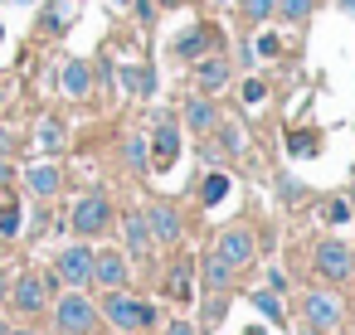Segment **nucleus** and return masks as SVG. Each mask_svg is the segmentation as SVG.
Returning <instances> with one entry per match:
<instances>
[{
	"instance_id": "nucleus-1",
	"label": "nucleus",
	"mask_w": 355,
	"mask_h": 335,
	"mask_svg": "<svg viewBox=\"0 0 355 335\" xmlns=\"http://www.w3.org/2000/svg\"><path fill=\"white\" fill-rule=\"evenodd\" d=\"M103 316L117 325V330H141V325H151L156 320V311L146 306V301H132V296H122V287L107 296V306H103Z\"/></svg>"
},
{
	"instance_id": "nucleus-2",
	"label": "nucleus",
	"mask_w": 355,
	"mask_h": 335,
	"mask_svg": "<svg viewBox=\"0 0 355 335\" xmlns=\"http://www.w3.org/2000/svg\"><path fill=\"white\" fill-rule=\"evenodd\" d=\"M54 320H59V330H64V335H88V330H93V320H98V306H93L88 296L69 291V296L54 306Z\"/></svg>"
},
{
	"instance_id": "nucleus-3",
	"label": "nucleus",
	"mask_w": 355,
	"mask_h": 335,
	"mask_svg": "<svg viewBox=\"0 0 355 335\" xmlns=\"http://www.w3.org/2000/svg\"><path fill=\"white\" fill-rule=\"evenodd\" d=\"M107 219H112V204H107V194H98V190L73 204V233H103Z\"/></svg>"
},
{
	"instance_id": "nucleus-4",
	"label": "nucleus",
	"mask_w": 355,
	"mask_h": 335,
	"mask_svg": "<svg viewBox=\"0 0 355 335\" xmlns=\"http://www.w3.org/2000/svg\"><path fill=\"white\" fill-rule=\"evenodd\" d=\"M316 272H321V277H331V282H345V277L355 272V253H350L345 243L326 238V243L316 248Z\"/></svg>"
},
{
	"instance_id": "nucleus-5",
	"label": "nucleus",
	"mask_w": 355,
	"mask_h": 335,
	"mask_svg": "<svg viewBox=\"0 0 355 335\" xmlns=\"http://www.w3.org/2000/svg\"><path fill=\"white\" fill-rule=\"evenodd\" d=\"M146 156H151L156 170H171V165L180 161V127H175V122H156V136H151Z\"/></svg>"
},
{
	"instance_id": "nucleus-6",
	"label": "nucleus",
	"mask_w": 355,
	"mask_h": 335,
	"mask_svg": "<svg viewBox=\"0 0 355 335\" xmlns=\"http://www.w3.org/2000/svg\"><path fill=\"white\" fill-rule=\"evenodd\" d=\"M54 277H59V282H69V287H83V282L93 277V253H88V243H73V248H64V253H59V267H54Z\"/></svg>"
},
{
	"instance_id": "nucleus-7",
	"label": "nucleus",
	"mask_w": 355,
	"mask_h": 335,
	"mask_svg": "<svg viewBox=\"0 0 355 335\" xmlns=\"http://www.w3.org/2000/svg\"><path fill=\"white\" fill-rule=\"evenodd\" d=\"M219 257H224L229 267H248V262H253V233L239 228V224L224 228V233H219Z\"/></svg>"
},
{
	"instance_id": "nucleus-8",
	"label": "nucleus",
	"mask_w": 355,
	"mask_h": 335,
	"mask_svg": "<svg viewBox=\"0 0 355 335\" xmlns=\"http://www.w3.org/2000/svg\"><path fill=\"white\" fill-rule=\"evenodd\" d=\"M44 306H49L44 277H40V272H25V277L15 282V311H25V316H44Z\"/></svg>"
},
{
	"instance_id": "nucleus-9",
	"label": "nucleus",
	"mask_w": 355,
	"mask_h": 335,
	"mask_svg": "<svg viewBox=\"0 0 355 335\" xmlns=\"http://www.w3.org/2000/svg\"><path fill=\"white\" fill-rule=\"evenodd\" d=\"M93 277H98L103 287H112V291H117V287L127 282V257H122L117 248H107V253H93Z\"/></svg>"
},
{
	"instance_id": "nucleus-10",
	"label": "nucleus",
	"mask_w": 355,
	"mask_h": 335,
	"mask_svg": "<svg viewBox=\"0 0 355 335\" xmlns=\"http://www.w3.org/2000/svg\"><path fill=\"white\" fill-rule=\"evenodd\" d=\"M146 228H151V238L175 243V238H180V214H175L171 204H151V209H146Z\"/></svg>"
},
{
	"instance_id": "nucleus-11",
	"label": "nucleus",
	"mask_w": 355,
	"mask_h": 335,
	"mask_svg": "<svg viewBox=\"0 0 355 335\" xmlns=\"http://www.w3.org/2000/svg\"><path fill=\"white\" fill-rule=\"evenodd\" d=\"M306 320H311L316 330H331V325L340 320V301H336V296L311 291V296H306Z\"/></svg>"
},
{
	"instance_id": "nucleus-12",
	"label": "nucleus",
	"mask_w": 355,
	"mask_h": 335,
	"mask_svg": "<svg viewBox=\"0 0 355 335\" xmlns=\"http://www.w3.org/2000/svg\"><path fill=\"white\" fill-rule=\"evenodd\" d=\"M122 233H127V253H132V257H146V253H151L146 214H127V219H122Z\"/></svg>"
},
{
	"instance_id": "nucleus-13",
	"label": "nucleus",
	"mask_w": 355,
	"mask_h": 335,
	"mask_svg": "<svg viewBox=\"0 0 355 335\" xmlns=\"http://www.w3.org/2000/svg\"><path fill=\"white\" fill-rule=\"evenodd\" d=\"M195 83H200L205 93H219V88L229 83V64H224V59H200V69H195Z\"/></svg>"
},
{
	"instance_id": "nucleus-14",
	"label": "nucleus",
	"mask_w": 355,
	"mask_h": 335,
	"mask_svg": "<svg viewBox=\"0 0 355 335\" xmlns=\"http://www.w3.org/2000/svg\"><path fill=\"white\" fill-rule=\"evenodd\" d=\"M88 88H93V69H88L83 59L64 64V93H69V98H88Z\"/></svg>"
},
{
	"instance_id": "nucleus-15",
	"label": "nucleus",
	"mask_w": 355,
	"mask_h": 335,
	"mask_svg": "<svg viewBox=\"0 0 355 335\" xmlns=\"http://www.w3.org/2000/svg\"><path fill=\"white\" fill-rule=\"evenodd\" d=\"M185 122H190L195 132H219V112H214V102H205V98H190V102H185Z\"/></svg>"
},
{
	"instance_id": "nucleus-16",
	"label": "nucleus",
	"mask_w": 355,
	"mask_h": 335,
	"mask_svg": "<svg viewBox=\"0 0 355 335\" xmlns=\"http://www.w3.org/2000/svg\"><path fill=\"white\" fill-rule=\"evenodd\" d=\"M229 282H234V267H229V262H224L219 253H209V257H205V287H214V291H224Z\"/></svg>"
},
{
	"instance_id": "nucleus-17",
	"label": "nucleus",
	"mask_w": 355,
	"mask_h": 335,
	"mask_svg": "<svg viewBox=\"0 0 355 335\" xmlns=\"http://www.w3.org/2000/svg\"><path fill=\"white\" fill-rule=\"evenodd\" d=\"M117 78H122V88H127V93H141V98H151V93H156V78H151V69H122Z\"/></svg>"
},
{
	"instance_id": "nucleus-18",
	"label": "nucleus",
	"mask_w": 355,
	"mask_h": 335,
	"mask_svg": "<svg viewBox=\"0 0 355 335\" xmlns=\"http://www.w3.org/2000/svg\"><path fill=\"white\" fill-rule=\"evenodd\" d=\"M30 190L49 199V194L59 190V170H54V165H30Z\"/></svg>"
},
{
	"instance_id": "nucleus-19",
	"label": "nucleus",
	"mask_w": 355,
	"mask_h": 335,
	"mask_svg": "<svg viewBox=\"0 0 355 335\" xmlns=\"http://www.w3.org/2000/svg\"><path fill=\"white\" fill-rule=\"evenodd\" d=\"M209 44V35L205 30H190V35H180V44H175V54L180 59H200V49Z\"/></svg>"
},
{
	"instance_id": "nucleus-20",
	"label": "nucleus",
	"mask_w": 355,
	"mask_h": 335,
	"mask_svg": "<svg viewBox=\"0 0 355 335\" xmlns=\"http://www.w3.org/2000/svg\"><path fill=\"white\" fill-rule=\"evenodd\" d=\"M40 146H44V151H59V146H64V122L44 117V122H40Z\"/></svg>"
},
{
	"instance_id": "nucleus-21",
	"label": "nucleus",
	"mask_w": 355,
	"mask_h": 335,
	"mask_svg": "<svg viewBox=\"0 0 355 335\" xmlns=\"http://www.w3.org/2000/svg\"><path fill=\"white\" fill-rule=\"evenodd\" d=\"M127 165H132V170H151V156H146V136H127Z\"/></svg>"
},
{
	"instance_id": "nucleus-22",
	"label": "nucleus",
	"mask_w": 355,
	"mask_h": 335,
	"mask_svg": "<svg viewBox=\"0 0 355 335\" xmlns=\"http://www.w3.org/2000/svg\"><path fill=\"white\" fill-rule=\"evenodd\" d=\"M224 194H229V175H219V170H214V175H205V190H200V199H205V204H219Z\"/></svg>"
},
{
	"instance_id": "nucleus-23",
	"label": "nucleus",
	"mask_w": 355,
	"mask_h": 335,
	"mask_svg": "<svg viewBox=\"0 0 355 335\" xmlns=\"http://www.w3.org/2000/svg\"><path fill=\"white\" fill-rule=\"evenodd\" d=\"M0 233H6V238H15V233H20V204H15V199L0 204Z\"/></svg>"
},
{
	"instance_id": "nucleus-24",
	"label": "nucleus",
	"mask_w": 355,
	"mask_h": 335,
	"mask_svg": "<svg viewBox=\"0 0 355 335\" xmlns=\"http://www.w3.org/2000/svg\"><path fill=\"white\" fill-rule=\"evenodd\" d=\"M253 306H258L268 320H282V301H277V291H253Z\"/></svg>"
},
{
	"instance_id": "nucleus-25",
	"label": "nucleus",
	"mask_w": 355,
	"mask_h": 335,
	"mask_svg": "<svg viewBox=\"0 0 355 335\" xmlns=\"http://www.w3.org/2000/svg\"><path fill=\"white\" fill-rule=\"evenodd\" d=\"M272 10H277V0H243V15L248 20H268Z\"/></svg>"
},
{
	"instance_id": "nucleus-26",
	"label": "nucleus",
	"mask_w": 355,
	"mask_h": 335,
	"mask_svg": "<svg viewBox=\"0 0 355 335\" xmlns=\"http://www.w3.org/2000/svg\"><path fill=\"white\" fill-rule=\"evenodd\" d=\"M277 10H282L287 20H306V15H311V0H277Z\"/></svg>"
},
{
	"instance_id": "nucleus-27",
	"label": "nucleus",
	"mask_w": 355,
	"mask_h": 335,
	"mask_svg": "<svg viewBox=\"0 0 355 335\" xmlns=\"http://www.w3.org/2000/svg\"><path fill=\"white\" fill-rule=\"evenodd\" d=\"M171 296H175V301L190 296V267H175V277H171Z\"/></svg>"
},
{
	"instance_id": "nucleus-28",
	"label": "nucleus",
	"mask_w": 355,
	"mask_h": 335,
	"mask_svg": "<svg viewBox=\"0 0 355 335\" xmlns=\"http://www.w3.org/2000/svg\"><path fill=\"white\" fill-rule=\"evenodd\" d=\"M326 219H331V224H345V219H350V199H331V204H326Z\"/></svg>"
},
{
	"instance_id": "nucleus-29",
	"label": "nucleus",
	"mask_w": 355,
	"mask_h": 335,
	"mask_svg": "<svg viewBox=\"0 0 355 335\" xmlns=\"http://www.w3.org/2000/svg\"><path fill=\"white\" fill-rule=\"evenodd\" d=\"M224 320V296H209L205 301V325H219Z\"/></svg>"
},
{
	"instance_id": "nucleus-30",
	"label": "nucleus",
	"mask_w": 355,
	"mask_h": 335,
	"mask_svg": "<svg viewBox=\"0 0 355 335\" xmlns=\"http://www.w3.org/2000/svg\"><path fill=\"white\" fill-rule=\"evenodd\" d=\"M258 54H263V59H277V54H282V39H277V35H263V39H258Z\"/></svg>"
},
{
	"instance_id": "nucleus-31",
	"label": "nucleus",
	"mask_w": 355,
	"mask_h": 335,
	"mask_svg": "<svg viewBox=\"0 0 355 335\" xmlns=\"http://www.w3.org/2000/svg\"><path fill=\"white\" fill-rule=\"evenodd\" d=\"M292 151H297V156H311V151H316V136H311V132H297V136H292Z\"/></svg>"
},
{
	"instance_id": "nucleus-32",
	"label": "nucleus",
	"mask_w": 355,
	"mask_h": 335,
	"mask_svg": "<svg viewBox=\"0 0 355 335\" xmlns=\"http://www.w3.org/2000/svg\"><path fill=\"white\" fill-rule=\"evenodd\" d=\"M151 15H156V0H137V20L151 25Z\"/></svg>"
},
{
	"instance_id": "nucleus-33",
	"label": "nucleus",
	"mask_w": 355,
	"mask_h": 335,
	"mask_svg": "<svg viewBox=\"0 0 355 335\" xmlns=\"http://www.w3.org/2000/svg\"><path fill=\"white\" fill-rule=\"evenodd\" d=\"M243 102H263V83H243Z\"/></svg>"
},
{
	"instance_id": "nucleus-34",
	"label": "nucleus",
	"mask_w": 355,
	"mask_h": 335,
	"mask_svg": "<svg viewBox=\"0 0 355 335\" xmlns=\"http://www.w3.org/2000/svg\"><path fill=\"white\" fill-rule=\"evenodd\" d=\"M224 146H229V151H243V136H239L234 127H224Z\"/></svg>"
},
{
	"instance_id": "nucleus-35",
	"label": "nucleus",
	"mask_w": 355,
	"mask_h": 335,
	"mask_svg": "<svg viewBox=\"0 0 355 335\" xmlns=\"http://www.w3.org/2000/svg\"><path fill=\"white\" fill-rule=\"evenodd\" d=\"M166 335H195V325H185V320H171V325H166Z\"/></svg>"
},
{
	"instance_id": "nucleus-36",
	"label": "nucleus",
	"mask_w": 355,
	"mask_h": 335,
	"mask_svg": "<svg viewBox=\"0 0 355 335\" xmlns=\"http://www.w3.org/2000/svg\"><path fill=\"white\" fill-rule=\"evenodd\" d=\"M10 180H15V170H10L6 161H0V190H10Z\"/></svg>"
},
{
	"instance_id": "nucleus-37",
	"label": "nucleus",
	"mask_w": 355,
	"mask_h": 335,
	"mask_svg": "<svg viewBox=\"0 0 355 335\" xmlns=\"http://www.w3.org/2000/svg\"><path fill=\"white\" fill-rule=\"evenodd\" d=\"M10 146H15V136H10V127H0V156H6Z\"/></svg>"
},
{
	"instance_id": "nucleus-38",
	"label": "nucleus",
	"mask_w": 355,
	"mask_h": 335,
	"mask_svg": "<svg viewBox=\"0 0 355 335\" xmlns=\"http://www.w3.org/2000/svg\"><path fill=\"white\" fill-rule=\"evenodd\" d=\"M0 335H25V330H10V320H0Z\"/></svg>"
},
{
	"instance_id": "nucleus-39",
	"label": "nucleus",
	"mask_w": 355,
	"mask_h": 335,
	"mask_svg": "<svg viewBox=\"0 0 355 335\" xmlns=\"http://www.w3.org/2000/svg\"><path fill=\"white\" fill-rule=\"evenodd\" d=\"M6 291H10V282H6V272H0V301H6Z\"/></svg>"
},
{
	"instance_id": "nucleus-40",
	"label": "nucleus",
	"mask_w": 355,
	"mask_h": 335,
	"mask_svg": "<svg viewBox=\"0 0 355 335\" xmlns=\"http://www.w3.org/2000/svg\"><path fill=\"white\" fill-rule=\"evenodd\" d=\"M340 10H345V15H355V0H340Z\"/></svg>"
},
{
	"instance_id": "nucleus-41",
	"label": "nucleus",
	"mask_w": 355,
	"mask_h": 335,
	"mask_svg": "<svg viewBox=\"0 0 355 335\" xmlns=\"http://www.w3.org/2000/svg\"><path fill=\"white\" fill-rule=\"evenodd\" d=\"M302 335H321V330H316V325H306V330H302Z\"/></svg>"
},
{
	"instance_id": "nucleus-42",
	"label": "nucleus",
	"mask_w": 355,
	"mask_h": 335,
	"mask_svg": "<svg viewBox=\"0 0 355 335\" xmlns=\"http://www.w3.org/2000/svg\"><path fill=\"white\" fill-rule=\"evenodd\" d=\"M10 6H35V0H10Z\"/></svg>"
},
{
	"instance_id": "nucleus-43",
	"label": "nucleus",
	"mask_w": 355,
	"mask_h": 335,
	"mask_svg": "<svg viewBox=\"0 0 355 335\" xmlns=\"http://www.w3.org/2000/svg\"><path fill=\"white\" fill-rule=\"evenodd\" d=\"M156 6H180V0H156Z\"/></svg>"
},
{
	"instance_id": "nucleus-44",
	"label": "nucleus",
	"mask_w": 355,
	"mask_h": 335,
	"mask_svg": "<svg viewBox=\"0 0 355 335\" xmlns=\"http://www.w3.org/2000/svg\"><path fill=\"white\" fill-rule=\"evenodd\" d=\"M112 6H132V0H112Z\"/></svg>"
},
{
	"instance_id": "nucleus-45",
	"label": "nucleus",
	"mask_w": 355,
	"mask_h": 335,
	"mask_svg": "<svg viewBox=\"0 0 355 335\" xmlns=\"http://www.w3.org/2000/svg\"><path fill=\"white\" fill-rule=\"evenodd\" d=\"M243 335H263V330H243Z\"/></svg>"
},
{
	"instance_id": "nucleus-46",
	"label": "nucleus",
	"mask_w": 355,
	"mask_h": 335,
	"mask_svg": "<svg viewBox=\"0 0 355 335\" xmlns=\"http://www.w3.org/2000/svg\"><path fill=\"white\" fill-rule=\"evenodd\" d=\"M0 39H6V30H0Z\"/></svg>"
},
{
	"instance_id": "nucleus-47",
	"label": "nucleus",
	"mask_w": 355,
	"mask_h": 335,
	"mask_svg": "<svg viewBox=\"0 0 355 335\" xmlns=\"http://www.w3.org/2000/svg\"><path fill=\"white\" fill-rule=\"evenodd\" d=\"M350 204H355V199H350Z\"/></svg>"
}]
</instances>
